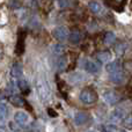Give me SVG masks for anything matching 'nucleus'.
<instances>
[{"label": "nucleus", "mask_w": 132, "mask_h": 132, "mask_svg": "<svg viewBox=\"0 0 132 132\" xmlns=\"http://www.w3.org/2000/svg\"><path fill=\"white\" fill-rule=\"evenodd\" d=\"M9 114V108L5 102H0V119L7 118Z\"/></svg>", "instance_id": "18"}, {"label": "nucleus", "mask_w": 132, "mask_h": 132, "mask_svg": "<svg viewBox=\"0 0 132 132\" xmlns=\"http://www.w3.org/2000/svg\"><path fill=\"white\" fill-rule=\"evenodd\" d=\"M96 58L100 60L101 63H107L111 59V55H110L109 51H101L96 55Z\"/></svg>", "instance_id": "17"}, {"label": "nucleus", "mask_w": 132, "mask_h": 132, "mask_svg": "<svg viewBox=\"0 0 132 132\" xmlns=\"http://www.w3.org/2000/svg\"><path fill=\"white\" fill-rule=\"evenodd\" d=\"M22 43H23V38H22V35H21V32H20V35H19V41H18V48H16V51H18L19 55L22 53L23 50H24V44H22Z\"/></svg>", "instance_id": "22"}, {"label": "nucleus", "mask_w": 132, "mask_h": 132, "mask_svg": "<svg viewBox=\"0 0 132 132\" xmlns=\"http://www.w3.org/2000/svg\"><path fill=\"white\" fill-rule=\"evenodd\" d=\"M52 52L55 53V55L62 56L63 53L65 52V46L62 45V44H56V45L52 46Z\"/></svg>", "instance_id": "20"}, {"label": "nucleus", "mask_w": 132, "mask_h": 132, "mask_svg": "<svg viewBox=\"0 0 132 132\" xmlns=\"http://www.w3.org/2000/svg\"><path fill=\"white\" fill-rule=\"evenodd\" d=\"M85 70L88 73H92V74H95L100 71V65H97V63L92 62V60H87L85 63Z\"/></svg>", "instance_id": "10"}, {"label": "nucleus", "mask_w": 132, "mask_h": 132, "mask_svg": "<svg viewBox=\"0 0 132 132\" xmlns=\"http://www.w3.org/2000/svg\"><path fill=\"white\" fill-rule=\"evenodd\" d=\"M105 4L116 11H122L125 4V0H105Z\"/></svg>", "instance_id": "12"}, {"label": "nucleus", "mask_w": 132, "mask_h": 132, "mask_svg": "<svg viewBox=\"0 0 132 132\" xmlns=\"http://www.w3.org/2000/svg\"><path fill=\"white\" fill-rule=\"evenodd\" d=\"M123 125L125 126L126 129H132V115H129V116L124 117Z\"/></svg>", "instance_id": "24"}, {"label": "nucleus", "mask_w": 132, "mask_h": 132, "mask_svg": "<svg viewBox=\"0 0 132 132\" xmlns=\"http://www.w3.org/2000/svg\"><path fill=\"white\" fill-rule=\"evenodd\" d=\"M118 129H117L116 125L114 124H109V125H104L102 128V132H117Z\"/></svg>", "instance_id": "23"}, {"label": "nucleus", "mask_w": 132, "mask_h": 132, "mask_svg": "<svg viewBox=\"0 0 132 132\" xmlns=\"http://www.w3.org/2000/svg\"><path fill=\"white\" fill-rule=\"evenodd\" d=\"M14 121L18 124H20V125H26L29 122V115L26 111H23V110L16 111L15 115H14Z\"/></svg>", "instance_id": "6"}, {"label": "nucleus", "mask_w": 132, "mask_h": 132, "mask_svg": "<svg viewBox=\"0 0 132 132\" xmlns=\"http://www.w3.org/2000/svg\"><path fill=\"white\" fill-rule=\"evenodd\" d=\"M35 88H36V93L38 95V98L41 102H48L49 98H50V88H49V85L46 82L45 79L38 77H36L35 79Z\"/></svg>", "instance_id": "1"}, {"label": "nucleus", "mask_w": 132, "mask_h": 132, "mask_svg": "<svg viewBox=\"0 0 132 132\" xmlns=\"http://www.w3.org/2000/svg\"><path fill=\"white\" fill-rule=\"evenodd\" d=\"M11 77H12V79H15V80H18V79H20V78L23 77L22 67H21L19 64L13 65V67H12V70H11Z\"/></svg>", "instance_id": "13"}, {"label": "nucleus", "mask_w": 132, "mask_h": 132, "mask_svg": "<svg viewBox=\"0 0 132 132\" xmlns=\"http://www.w3.org/2000/svg\"><path fill=\"white\" fill-rule=\"evenodd\" d=\"M121 132H126V131H121Z\"/></svg>", "instance_id": "29"}, {"label": "nucleus", "mask_w": 132, "mask_h": 132, "mask_svg": "<svg viewBox=\"0 0 132 132\" xmlns=\"http://www.w3.org/2000/svg\"><path fill=\"white\" fill-rule=\"evenodd\" d=\"M87 121H88V115H87L86 112H82V111L75 112V115H74V123L77 124V125H84Z\"/></svg>", "instance_id": "11"}, {"label": "nucleus", "mask_w": 132, "mask_h": 132, "mask_svg": "<svg viewBox=\"0 0 132 132\" xmlns=\"http://www.w3.org/2000/svg\"><path fill=\"white\" fill-rule=\"evenodd\" d=\"M126 48H128V45H126L125 43H119V44H117V45H116V48H115V51H116L117 55L121 56V55H123V53L125 52Z\"/></svg>", "instance_id": "21"}, {"label": "nucleus", "mask_w": 132, "mask_h": 132, "mask_svg": "<svg viewBox=\"0 0 132 132\" xmlns=\"http://www.w3.org/2000/svg\"><path fill=\"white\" fill-rule=\"evenodd\" d=\"M115 42H116V35H115L114 32L109 31L104 35V44L105 45H111V44H114Z\"/></svg>", "instance_id": "19"}, {"label": "nucleus", "mask_w": 132, "mask_h": 132, "mask_svg": "<svg viewBox=\"0 0 132 132\" xmlns=\"http://www.w3.org/2000/svg\"><path fill=\"white\" fill-rule=\"evenodd\" d=\"M79 98L84 104H93L97 101V93L93 88H84L79 95Z\"/></svg>", "instance_id": "2"}, {"label": "nucleus", "mask_w": 132, "mask_h": 132, "mask_svg": "<svg viewBox=\"0 0 132 132\" xmlns=\"http://www.w3.org/2000/svg\"><path fill=\"white\" fill-rule=\"evenodd\" d=\"M68 35H70V31H68V29L66 27H64V26L57 27L53 30V36L59 42H63V41H65V39H67Z\"/></svg>", "instance_id": "4"}, {"label": "nucleus", "mask_w": 132, "mask_h": 132, "mask_svg": "<svg viewBox=\"0 0 132 132\" xmlns=\"http://www.w3.org/2000/svg\"><path fill=\"white\" fill-rule=\"evenodd\" d=\"M9 101H11V103L14 104L15 107H23V105L26 104L24 98H23L21 95H16V94L12 95L11 97H9Z\"/></svg>", "instance_id": "15"}, {"label": "nucleus", "mask_w": 132, "mask_h": 132, "mask_svg": "<svg viewBox=\"0 0 132 132\" xmlns=\"http://www.w3.org/2000/svg\"><path fill=\"white\" fill-rule=\"evenodd\" d=\"M103 100L108 104H116L119 100H121V95L115 90H107L103 93Z\"/></svg>", "instance_id": "3"}, {"label": "nucleus", "mask_w": 132, "mask_h": 132, "mask_svg": "<svg viewBox=\"0 0 132 132\" xmlns=\"http://www.w3.org/2000/svg\"><path fill=\"white\" fill-rule=\"evenodd\" d=\"M110 81L114 82L116 85H121L125 81L126 77L122 71H117V72H114V73H110V77H109Z\"/></svg>", "instance_id": "7"}, {"label": "nucleus", "mask_w": 132, "mask_h": 132, "mask_svg": "<svg viewBox=\"0 0 132 132\" xmlns=\"http://www.w3.org/2000/svg\"><path fill=\"white\" fill-rule=\"evenodd\" d=\"M88 7L92 13L95 14V15H102L103 12H104L103 11V6L97 1H90L88 4Z\"/></svg>", "instance_id": "8"}, {"label": "nucleus", "mask_w": 132, "mask_h": 132, "mask_svg": "<svg viewBox=\"0 0 132 132\" xmlns=\"http://www.w3.org/2000/svg\"><path fill=\"white\" fill-rule=\"evenodd\" d=\"M16 86H18V88L20 89V90H22L23 93H28V92H29V85H28L27 80L23 77L16 80Z\"/></svg>", "instance_id": "16"}, {"label": "nucleus", "mask_w": 132, "mask_h": 132, "mask_svg": "<svg viewBox=\"0 0 132 132\" xmlns=\"http://www.w3.org/2000/svg\"><path fill=\"white\" fill-rule=\"evenodd\" d=\"M57 66H58V68L59 70H63V68L66 66V58H60L59 60H58V63H57Z\"/></svg>", "instance_id": "26"}, {"label": "nucleus", "mask_w": 132, "mask_h": 132, "mask_svg": "<svg viewBox=\"0 0 132 132\" xmlns=\"http://www.w3.org/2000/svg\"><path fill=\"white\" fill-rule=\"evenodd\" d=\"M2 58V49H1V46H0V59Z\"/></svg>", "instance_id": "27"}, {"label": "nucleus", "mask_w": 132, "mask_h": 132, "mask_svg": "<svg viewBox=\"0 0 132 132\" xmlns=\"http://www.w3.org/2000/svg\"><path fill=\"white\" fill-rule=\"evenodd\" d=\"M57 5L59 8H65L70 5V0H57Z\"/></svg>", "instance_id": "25"}, {"label": "nucleus", "mask_w": 132, "mask_h": 132, "mask_svg": "<svg viewBox=\"0 0 132 132\" xmlns=\"http://www.w3.org/2000/svg\"><path fill=\"white\" fill-rule=\"evenodd\" d=\"M125 115H126V111L124 109H122V108H116V109L110 114V122H112V123H115V124L119 123L121 121H123Z\"/></svg>", "instance_id": "5"}, {"label": "nucleus", "mask_w": 132, "mask_h": 132, "mask_svg": "<svg viewBox=\"0 0 132 132\" xmlns=\"http://www.w3.org/2000/svg\"><path fill=\"white\" fill-rule=\"evenodd\" d=\"M88 132H95V131H88Z\"/></svg>", "instance_id": "28"}, {"label": "nucleus", "mask_w": 132, "mask_h": 132, "mask_svg": "<svg viewBox=\"0 0 132 132\" xmlns=\"http://www.w3.org/2000/svg\"><path fill=\"white\" fill-rule=\"evenodd\" d=\"M82 38H84V34H82L80 30H73V31L70 32V35H68V39H70V42L73 44L80 43V42L82 41Z\"/></svg>", "instance_id": "9"}, {"label": "nucleus", "mask_w": 132, "mask_h": 132, "mask_svg": "<svg viewBox=\"0 0 132 132\" xmlns=\"http://www.w3.org/2000/svg\"><path fill=\"white\" fill-rule=\"evenodd\" d=\"M121 68H122V64L119 60L110 62L109 64H107V66H105V70H107L108 73H114V72H117V71H121Z\"/></svg>", "instance_id": "14"}]
</instances>
